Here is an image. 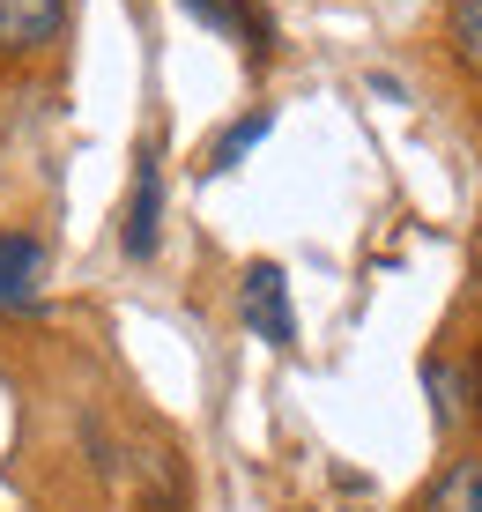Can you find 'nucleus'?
Segmentation results:
<instances>
[{
  "instance_id": "obj_1",
  "label": "nucleus",
  "mask_w": 482,
  "mask_h": 512,
  "mask_svg": "<svg viewBox=\"0 0 482 512\" xmlns=\"http://www.w3.org/2000/svg\"><path fill=\"white\" fill-rule=\"evenodd\" d=\"M238 312H245V327H253V342H275V349L297 342L290 275H282L275 260H253V268H245V282H238Z\"/></svg>"
},
{
  "instance_id": "obj_2",
  "label": "nucleus",
  "mask_w": 482,
  "mask_h": 512,
  "mask_svg": "<svg viewBox=\"0 0 482 512\" xmlns=\"http://www.w3.org/2000/svg\"><path fill=\"white\" fill-rule=\"evenodd\" d=\"M156 238H164V164H156V149L134 156V186H127V223H119V245H127V260H149Z\"/></svg>"
},
{
  "instance_id": "obj_3",
  "label": "nucleus",
  "mask_w": 482,
  "mask_h": 512,
  "mask_svg": "<svg viewBox=\"0 0 482 512\" xmlns=\"http://www.w3.org/2000/svg\"><path fill=\"white\" fill-rule=\"evenodd\" d=\"M45 297V245L30 231H0V320H23Z\"/></svg>"
},
{
  "instance_id": "obj_4",
  "label": "nucleus",
  "mask_w": 482,
  "mask_h": 512,
  "mask_svg": "<svg viewBox=\"0 0 482 512\" xmlns=\"http://www.w3.org/2000/svg\"><path fill=\"white\" fill-rule=\"evenodd\" d=\"M60 30H67V0H0V60L60 45Z\"/></svg>"
},
{
  "instance_id": "obj_5",
  "label": "nucleus",
  "mask_w": 482,
  "mask_h": 512,
  "mask_svg": "<svg viewBox=\"0 0 482 512\" xmlns=\"http://www.w3.org/2000/svg\"><path fill=\"white\" fill-rule=\"evenodd\" d=\"M423 512H482V461H453V468L431 483Z\"/></svg>"
},
{
  "instance_id": "obj_6",
  "label": "nucleus",
  "mask_w": 482,
  "mask_h": 512,
  "mask_svg": "<svg viewBox=\"0 0 482 512\" xmlns=\"http://www.w3.org/2000/svg\"><path fill=\"white\" fill-rule=\"evenodd\" d=\"M186 8L201 15L208 30H223V38H238L245 52H260V23H253L245 8H238V0H186Z\"/></svg>"
},
{
  "instance_id": "obj_7",
  "label": "nucleus",
  "mask_w": 482,
  "mask_h": 512,
  "mask_svg": "<svg viewBox=\"0 0 482 512\" xmlns=\"http://www.w3.org/2000/svg\"><path fill=\"white\" fill-rule=\"evenodd\" d=\"M267 127H275V112H267V104H260V112H245L238 127H230V134L216 141V149H208V171H230V164H238V156H245V149H253V141L267 134Z\"/></svg>"
},
{
  "instance_id": "obj_8",
  "label": "nucleus",
  "mask_w": 482,
  "mask_h": 512,
  "mask_svg": "<svg viewBox=\"0 0 482 512\" xmlns=\"http://www.w3.org/2000/svg\"><path fill=\"white\" fill-rule=\"evenodd\" d=\"M453 45H460V60L482 75V0H460L453 8Z\"/></svg>"
}]
</instances>
